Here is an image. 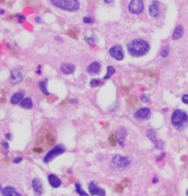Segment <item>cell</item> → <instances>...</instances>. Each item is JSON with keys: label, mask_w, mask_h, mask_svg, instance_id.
Segmentation results:
<instances>
[{"label": "cell", "mask_w": 188, "mask_h": 196, "mask_svg": "<svg viewBox=\"0 0 188 196\" xmlns=\"http://www.w3.org/2000/svg\"><path fill=\"white\" fill-rule=\"evenodd\" d=\"M128 52L133 57H140L147 54L150 50V45L146 40L136 39L128 44Z\"/></svg>", "instance_id": "1"}, {"label": "cell", "mask_w": 188, "mask_h": 196, "mask_svg": "<svg viewBox=\"0 0 188 196\" xmlns=\"http://www.w3.org/2000/svg\"><path fill=\"white\" fill-rule=\"evenodd\" d=\"M38 140L40 143H46L48 146H52L56 141V132L50 125L42 126L38 135Z\"/></svg>", "instance_id": "2"}, {"label": "cell", "mask_w": 188, "mask_h": 196, "mask_svg": "<svg viewBox=\"0 0 188 196\" xmlns=\"http://www.w3.org/2000/svg\"><path fill=\"white\" fill-rule=\"evenodd\" d=\"M171 121L177 130H184L188 126V114L181 109L175 110L172 115Z\"/></svg>", "instance_id": "3"}, {"label": "cell", "mask_w": 188, "mask_h": 196, "mask_svg": "<svg viewBox=\"0 0 188 196\" xmlns=\"http://www.w3.org/2000/svg\"><path fill=\"white\" fill-rule=\"evenodd\" d=\"M51 2L56 8L67 11H77L80 8L78 0H51Z\"/></svg>", "instance_id": "4"}, {"label": "cell", "mask_w": 188, "mask_h": 196, "mask_svg": "<svg viewBox=\"0 0 188 196\" xmlns=\"http://www.w3.org/2000/svg\"><path fill=\"white\" fill-rule=\"evenodd\" d=\"M130 162H131V160L129 157H122L120 155H117L113 157L111 164L115 169L122 170L124 169H126L130 164Z\"/></svg>", "instance_id": "5"}, {"label": "cell", "mask_w": 188, "mask_h": 196, "mask_svg": "<svg viewBox=\"0 0 188 196\" xmlns=\"http://www.w3.org/2000/svg\"><path fill=\"white\" fill-rule=\"evenodd\" d=\"M65 150H66V149H65V147L64 146V145H62V144H59V145H57V146H55L54 148H52L45 155L44 159H43V161H44L45 163L51 162L57 156H59V155H61L62 153H64Z\"/></svg>", "instance_id": "6"}, {"label": "cell", "mask_w": 188, "mask_h": 196, "mask_svg": "<svg viewBox=\"0 0 188 196\" xmlns=\"http://www.w3.org/2000/svg\"><path fill=\"white\" fill-rule=\"evenodd\" d=\"M146 134H147V137H149V140H150V141H152L153 142V144H154V146H155V148L157 149H164V142L162 141H161V140H159L158 138H157V135H156V131L154 130V129H148L147 130V132H146Z\"/></svg>", "instance_id": "7"}, {"label": "cell", "mask_w": 188, "mask_h": 196, "mask_svg": "<svg viewBox=\"0 0 188 196\" xmlns=\"http://www.w3.org/2000/svg\"><path fill=\"white\" fill-rule=\"evenodd\" d=\"M144 6L142 0H131L129 5V10L133 14H140Z\"/></svg>", "instance_id": "8"}, {"label": "cell", "mask_w": 188, "mask_h": 196, "mask_svg": "<svg viewBox=\"0 0 188 196\" xmlns=\"http://www.w3.org/2000/svg\"><path fill=\"white\" fill-rule=\"evenodd\" d=\"M109 53L110 55L113 57L114 59L117 60V61H121L124 58V52H123V49L120 45H116L113 46L110 50H109Z\"/></svg>", "instance_id": "9"}, {"label": "cell", "mask_w": 188, "mask_h": 196, "mask_svg": "<svg viewBox=\"0 0 188 196\" xmlns=\"http://www.w3.org/2000/svg\"><path fill=\"white\" fill-rule=\"evenodd\" d=\"M10 80L12 84H18L23 80V73L22 70L20 68H16L13 69L11 71V76H10Z\"/></svg>", "instance_id": "10"}, {"label": "cell", "mask_w": 188, "mask_h": 196, "mask_svg": "<svg viewBox=\"0 0 188 196\" xmlns=\"http://www.w3.org/2000/svg\"><path fill=\"white\" fill-rule=\"evenodd\" d=\"M89 192L91 195H98V196H106V191L102 188H99L95 181L89 183Z\"/></svg>", "instance_id": "11"}, {"label": "cell", "mask_w": 188, "mask_h": 196, "mask_svg": "<svg viewBox=\"0 0 188 196\" xmlns=\"http://www.w3.org/2000/svg\"><path fill=\"white\" fill-rule=\"evenodd\" d=\"M149 13L150 15V17H152L154 18L159 17L160 14H161V9H160V2L159 1H153L152 3V5L150 6L149 8Z\"/></svg>", "instance_id": "12"}, {"label": "cell", "mask_w": 188, "mask_h": 196, "mask_svg": "<svg viewBox=\"0 0 188 196\" xmlns=\"http://www.w3.org/2000/svg\"><path fill=\"white\" fill-rule=\"evenodd\" d=\"M150 114H152L150 113V110L149 108H147V107H144V108L138 110L134 114V117L139 120H145L150 116Z\"/></svg>", "instance_id": "13"}, {"label": "cell", "mask_w": 188, "mask_h": 196, "mask_svg": "<svg viewBox=\"0 0 188 196\" xmlns=\"http://www.w3.org/2000/svg\"><path fill=\"white\" fill-rule=\"evenodd\" d=\"M60 70L64 74H72L75 70V66L71 63H62L60 66Z\"/></svg>", "instance_id": "14"}, {"label": "cell", "mask_w": 188, "mask_h": 196, "mask_svg": "<svg viewBox=\"0 0 188 196\" xmlns=\"http://www.w3.org/2000/svg\"><path fill=\"white\" fill-rule=\"evenodd\" d=\"M100 69H101V64L98 61H94L87 67L86 71L90 74H97L100 72Z\"/></svg>", "instance_id": "15"}, {"label": "cell", "mask_w": 188, "mask_h": 196, "mask_svg": "<svg viewBox=\"0 0 188 196\" xmlns=\"http://www.w3.org/2000/svg\"><path fill=\"white\" fill-rule=\"evenodd\" d=\"M128 132L125 128H120V129L117 130V141L121 147L125 145V138H126Z\"/></svg>", "instance_id": "16"}, {"label": "cell", "mask_w": 188, "mask_h": 196, "mask_svg": "<svg viewBox=\"0 0 188 196\" xmlns=\"http://www.w3.org/2000/svg\"><path fill=\"white\" fill-rule=\"evenodd\" d=\"M32 187H33L34 192L37 194L41 195L42 193V192H43V185H42L41 181L39 178H35L32 181Z\"/></svg>", "instance_id": "17"}, {"label": "cell", "mask_w": 188, "mask_h": 196, "mask_svg": "<svg viewBox=\"0 0 188 196\" xmlns=\"http://www.w3.org/2000/svg\"><path fill=\"white\" fill-rule=\"evenodd\" d=\"M48 180H49V183L53 188H58L62 184L61 180L56 175H54V174H50L48 176Z\"/></svg>", "instance_id": "18"}, {"label": "cell", "mask_w": 188, "mask_h": 196, "mask_svg": "<svg viewBox=\"0 0 188 196\" xmlns=\"http://www.w3.org/2000/svg\"><path fill=\"white\" fill-rule=\"evenodd\" d=\"M2 194L3 196H21L18 193L14 187L12 186H7L2 190Z\"/></svg>", "instance_id": "19"}, {"label": "cell", "mask_w": 188, "mask_h": 196, "mask_svg": "<svg viewBox=\"0 0 188 196\" xmlns=\"http://www.w3.org/2000/svg\"><path fill=\"white\" fill-rule=\"evenodd\" d=\"M183 35H184V28H183V26L179 25V26H177L176 29H175L174 31H173V40H179V39H181L182 37H183Z\"/></svg>", "instance_id": "20"}, {"label": "cell", "mask_w": 188, "mask_h": 196, "mask_svg": "<svg viewBox=\"0 0 188 196\" xmlns=\"http://www.w3.org/2000/svg\"><path fill=\"white\" fill-rule=\"evenodd\" d=\"M23 96H24L23 93H16L14 96L11 97V99H10L11 104L17 105L18 103H20L21 101L23 100Z\"/></svg>", "instance_id": "21"}, {"label": "cell", "mask_w": 188, "mask_h": 196, "mask_svg": "<svg viewBox=\"0 0 188 196\" xmlns=\"http://www.w3.org/2000/svg\"><path fill=\"white\" fill-rule=\"evenodd\" d=\"M20 106L23 107V108H25V109H31L33 106L32 100H31L30 98H29V97L24 98L20 102Z\"/></svg>", "instance_id": "22"}, {"label": "cell", "mask_w": 188, "mask_h": 196, "mask_svg": "<svg viewBox=\"0 0 188 196\" xmlns=\"http://www.w3.org/2000/svg\"><path fill=\"white\" fill-rule=\"evenodd\" d=\"M47 84H48V80L47 79H44V80H41L40 82V88H41V91L45 94V96H49V92L47 90Z\"/></svg>", "instance_id": "23"}, {"label": "cell", "mask_w": 188, "mask_h": 196, "mask_svg": "<svg viewBox=\"0 0 188 196\" xmlns=\"http://www.w3.org/2000/svg\"><path fill=\"white\" fill-rule=\"evenodd\" d=\"M106 70H108V71H106V74L105 75L104 80H108V79H109V78L112 76V75L115 73V72H116L115 68L113 67V66H108Z\"/></svg>", "instance_id": "24"}, {"label": "cell", "mask_w": 188, "mask_h": 196, "mask_svg": "<svg viewBox=\"0 0 188 196\" xmlns=\"http://www.w3.org/2000/svg\"><path fill=\"white\" fill-rule=\"evenodd\" d=\"M137 102H138V99H137V97H136L135 96H130L128 98V100H127L128 106H129V107H133V106H135V105L137 104Z\"/></svg>", "instance_id": "25"}, {"label": "cell", "mask_w": 188, "mask_h": 196, "mask_svg": "<svg viewBox=\"0 0 188 196\" xmlns=\"http://www.w3.org/2000/svg\"><path fill=\"white\" fill-rule=\"evenodd\" d=\"M75 188H76V192H77V193H78L80 196H89V195L87 194V193L84 191V190H83V188H82V186H81L80 183H78V182L75 183Z\"/></svg>", "instance_id": "26"}, {"label": "cell", "mask_w": 188, "mask_h": 196, "mask_svg": "<svg viewBox=\"0 0 188 196\" xmlns=\"http://www.w3.org/2000/svg\"><path fill=\"white\" fill-rule=\"evenodd\" d=\"M108 142L111 146H116L117 142V136L115 133H112L109 137H108Z\"/></svg>", "instance_id": "27"}, {"label": "cell", "mask_w": 188, "mask_h": 196, "mask_svg": "<svg viewBox=\"0 0 188 196\" xmlns=\"http://www.w3.org/2000/svg\"><path fill=\"white\" fill-rule=\"evenodd\" d=\"M101 81L100 80H98V79H93V80H91V82H90V85L92 86V87H96V86H99V85H101Z\"/></svg>", "instance_id": "28"}, {"label": "cell", "mask_w": 188, "mask_h": 196, "mask_svg": "<svg viewBox=\"0 0 188 196\" xmlns=\"http://www.w3.org/2000/svg\"><path fill=\"white\" fill-rule=\"evenodd\" d=\"M168 54H169V50H168V48H164L162 49V50L161 52V57H164V58H165V57H167L168 56Z\"/></svg>", "instance_id": "29"}, {"label": "cell", "mask_w": 188, "mask_h": 196, "mask_svg": "<svg viewBox=\"0 0 188 196\" xmlns=\"http://www.w3.org/2000/svg\"><path fill=\"white\" fill-rule=\"evenodd\" d=\"M84 22L86 24H92L94 22V20L90 17H84Z\"/></svg>", "instance_id": "30"}, {"label": "cell", "mask_w": 188, "mask_h": 196, "mask_svg": "<svg viewBox=\"0 0 188 196\" xmlns=\"http://www.w3.org/2000/svg\"><path fill=\"white\" fill-rule=\"evenodd\" d=\"M86 41L88 42L90 45H94L95 44V41H96V40H95V38H94V36L93 37H91V38H86Z\"/></svg>", "instance_id": "31"}, {"label": "cell", "mask_w": 188, "mask_h": 196, "mask_svg": "<svg viewBox=\"0 0 188 196\" xmlns=\"http://www.w3.org/2000/svg\"><path fill=\"white\" fill-rule=\"evenodd\" d=\"M68 35L70 36L71 38H73V39H77V35H76V33H75V32H73V29H70L68 31Z\"/></svg>", "instance_id": "32"}, {"label": "cell", "mask_w": 188, "mask_h": 196, "mask_svg": "<svg viewBox=\"0 0 188 196\" xmlns=\"http://www.w3.org/2000/svg\"><path fill=\"white\" fill-rule=\"evenodd\" d=\"M129 87H122L121 90H120V92H121V93L123 94V96H126V94L129 93Z\"/></svg>", "instance_id": "33"}, {"label": "cell", "mask_w": 188, "mask_h": 196, "mask_svg": "<svg viewBox=\"0 0 188 196\" xmlns=\"http://www.w3.org/2000/svg\"><path fill=\"white\" fill-rule=\"evenodd\" d=\"M182 101L185 105H188V94H184L183 97H182Z\"/></svg>", "instance_id": "34"}, {"label": "cell", "mask_w": 188, "mask_h": 196, "mask_svg": "<svg viewBox=\"0 0 188 196\" xmlns=\"http://www.w3.org/2000/svg\"><path fill=\"white\" fill-rule=\"evenodd\" d=\"M122 190H123V186H121L120 184L116 185V187H115V191H116V192H117V193H121V192H122Z\"/></svg>", "instance_id": "35"}, {"label": "cell", "mask_w": 188, "mask_h": 196, "mask_svg": "<svg viewBox=\"0 0 188 196\" xmlns=\"http://www.w3.org/2000/svg\"><path fill=\"white\" fill-rule=\"evenodd\" d=\"M140 99H141V101H142V102H144V103H147L148 101H149V98H148V96H146L145 94H141V96H140Z\"/></svg>", "instance_id": "36"}, {"label": "cell", "mask_w": 188, "mask_h": 196, "mask_svg": "<svg viewBox=\"0 0 188 196\" xmlns=\"http://www.w3.org/2000/svg\"><path fill=\"white\" fill-rule=\"evenodd\" d=\"M165 157V153L164 152H162L161 155H159L158 157H157V161H160V160H161L162 159H164V158Z\"/></svg>", "instance_id": "37"}, {"label": "cell", "mask_w": 188, "mask_h": 196, "mask_svg": "<svg viewBox=\"0 0 188 196\" xmlns=\"http://www.w3.org/2000/svg\"><path fill=\"white\" fill-rule=\"evenodd\" d=\"M17 20H18V21H20V23H21V22H23V21L25 20V17H24V16H21V15H17Z\"/></svg>", "instance_id": "38"}, {"label": "cell", "mask_w": 188, "mask_h": 196, "mask_svg": "<svg viewBox=\"0 0 188 196\" xmlns=\"http://www.w3.org/2000/svg\"><path fill=\"white\" fill-rule=\"evenodd\" d=\"M21 160H22L21 157H17V158H15V159H14V163H20Z\"/></svg>", "instance_id": "39"}, {"label": "cell", "mask_w": 188, "mask_h": 196, "mask_svg": "<svg viewBox=\"0 0 188 196\" xmlns=\"http://www.w3.org/2000/svg\"><path fill=\"white\" fill-rule=\"evenodd\" d=\"M2 146H3L5 149H8V147H9V145L8 144V142L3 141V142H2Z\"/></svg>", "instance_id": "40"}, {"label": "cell", "mask_w": 188, "mask_h": 196, "mask_svg": "<svg viewBox=\"0 0 188 196\" xmlns=\"http://www.w3.org/2000/svg\"><path fill=\"white\" fill-rule=\"evenodd\" d=\"M34 151H35V152H38V153H41V152H42V151H43V149L41 148H35Z\"/></svg>", "instance_id": "41"}, {"label": "cell", "mask_w": 188, "mask_h": 196, "mask_svg": "<svg viewBox=\"0 0 188 196\" xmlns=\"http://www.w3.org/2000/svg\"><path fill=\"white\" fill-rule=\"evenodd\" d=\"M35 21H36L37 23H41V17H37L35 18Z\"/></svg>", "instance_id": "42"}, {"label": "cell", "mask_w": 188, "mask_h": 196, "mask_svg": "<svg viewBox=\"0 0 188 196\" xmlns=\"http://www.w3.org/2000/svg\"><path fill=\"white\" fill-rule=\"evenodd\" d=\"M55 40H59V41H61V42L62 41V40L60 38V36H57V37H56V38H55Z\"/></svg>", "instance_id": "43"}, {"label": "cell", "mask_w": 188, "mask_h": 196, "mask_svg": "<svg viewBox=\"0 0 188 196\" xmlns=\"http://www.w3.org/2000/svg\"><path fill=\"white\" fill-rule=\"evenodd\" d=\"M6 137H7L8 140H11V134H9V133L7 134V135H6Z\"/></svg>", "instance_id": "44"}, {"label": "cell", "mask_w": 188, "mask_h": 196, "mask_svg": "<svg viewBox=\"0 0 188 196\" xmlns=\"http://www.w3.org/2000/svg\"><path fill=\"white\" fill-rule=\"evenodd\" d=\"M105 2H106V4H110V3L113 2V0H105Z\"/></svg>", "instance_id": "45"}, {"label": "cell", "mask_w": 188, "mask_h": 196, "mask_svg": "<svg viewBox=\"0 0 188 196\" xmlns=\"http://www.w3.org/2000/svg\"><path fill=\"white\" fill-rule=\"evenodd\" d=\"M152 181H153L154 183H156V182H158V179H157V178H154V179L152 180Z\"/></svg>", "instance_id": "46"}, {"label": "cell", "mask_w": 188, "mask_h": 196, "mask_svg": "<svg viewBox=\"0 0 188 196\" xmlns=\"http://www.w3.org/2000/svg\"><path fill=\"white\" fill-rule=\"evenodd\" d=\"M4 13H5V11L3 9H0V14H4Z\"/></svg>", "instance_id": "47"}, {"label": "cell", "mask_w": 188, "mask_h": 196, "mask_svg": "<svg viewBox=\"0 0 188 196\" xmlns=\"http://www.w3.org/2000/svg\"><path fill=\"white\" fill-rule=\"evenodd\" d=\"M2 190V186H1V183H0V191Z\"/></svg>", "instance_id": "48"}, {"label": "cell", "mask_w": 188, "mask_h": 196, "mask_svg": "<svg viewBox=\"0 0 188 196\" xmlns=\"http://www.w3.org/2000/svg\"><path fill=\"white\" fill-rule=\"evenodd\" d=\"M186 196H188V190L186 191Z\"/></svg>", "instance_id": "49"}]
</instances>
